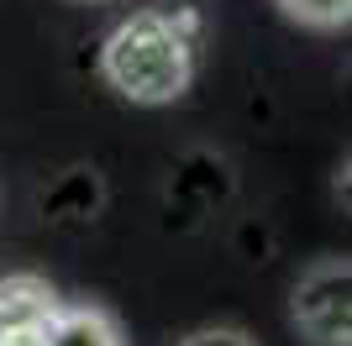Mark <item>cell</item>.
<instances>
[{
	"instance_id": "1",
	"label": "cell",
	"mask_w": 352,
	"mask_h": 346,
	"mask_svg": "<svg viewBox=\"0 0 352 346\" xmlns=\"http://www.w3.org/2000/svg\"><path fill=\"white\" fill-rule=\"evenodd\" d=\"M195 37H200V16L179 11H137L126 16L100 47V73L105 84L126 95L132 105H168L179 100L195 79Z\"/></svg>"
},
{
	"instance_id": "2",
	"label": "cell",
	"mask_w": 352,
	"mask_h": 346,
	"mask_svg": "<svg viewBox=\"0 0 352 346\" xmlns=\"http://www.w3.org/2000/svg\"><path fill=\"white\" fill-rule=\"evenodd\" d=\"M352 273L347 262L310 268L305 284L294 288V325L316 346H347L352 341Z\"/></svg>"
},
{
	"instance_id": "3",
	"label": "cell",
	"mask_w": 352,
	"mask_h": 346,
	"mask_svg": "<svg viewBox=\"0 0 352 346\" xmlns=\"http://www.w3.org/2000/svg\"><path fill=\"white\" fill-rule=\"evenodd\" d=\"M58 294L37 273L0 278V346H47Z\"/></svg>"
},
{
	"instance_id": "4",
	"label": "cell",
	"mask_w": 352,
	"mask_h": 346,
	"mask_svg": "<svg viewBox=\"0 0 352 346\" xmlns=\"http://www.w3.org/2000/svg\"><path fill=\"white\" fill-rule=\"evenodd\" d=\"M47 346H126L116 331V320L95 310V304H79V310H63L53 315V331H47Z\"/></svg>"
},
{
	"instance_id": "5",
	"label": "cell",
	"mask_w": 352,
	"mask_h": 346,
	"mask_svg": "<svg viewBox=\"0 0 352 346\" xmlns=\"http://www.w3.org/2000/svg\"><path fill=\"white\" fill-rule=\"evenodd\" d=\"M284 16L305 21V27H347L352 0H279Z\"/></svg>"
},
{
	"instance_id": "6",
	"label": "cell",
	"mask_w": 352,
	"mask_h": 346,
	"mask_svg": "<svg viewBox=\"0 0 352 346\" xmlns=\"http://www.w3.org/2000/svg\"><path fill=\"white\" fill-rule=\"evenodd\" d=\"M179 346H252V336H242V331H195Z\"/></svg>"
}]
</instances>
